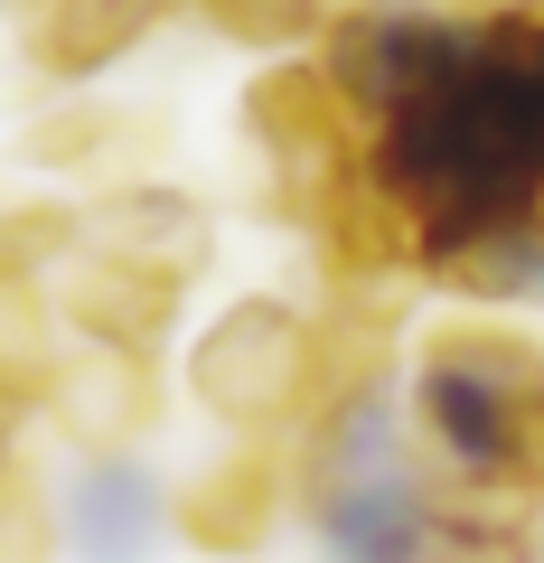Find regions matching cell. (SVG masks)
<instances>
[{
    "label": "cell",
    "instance_id": "1",
    "mask_svg": "<svg viewBox=\"0 0 544 563\" xmlns=\"http://www.w3.org/2000/svg\"><path fill=\"white\" fill-rule=\"evenodd\" d=\"M544 395V347L517 320H442L403 366V422L432 479L460 498L525 507V413Z\"/></svg>",
    "mask_w": 544,
    "mask_h": 563
},
{
    "label": "cell",
    "instance_id": "5",
    "mask_svg": "<svg viewBox=\"0 0 544 563\" xmlns=\"http://www.w3.org/2000/svg\"><path fill=\"white\" fill-rule=\"evenodd\" d=\"M47 507H57V554H76V563H151L179 536L169 479L142 451H85Z\"/></svg>",
    "mask_w": 544,
    "mask_h": 563
},
{
    "label": "cell",
    "instance_id": "16",
    "mask_svg": "<svg viewBox=\"0 0 544 563\" xmlns=\"http://www.w3.org/2000/svg\"><path fill=\"white\" fill-rule=\"evenodd\" d=\"M10 10H29V0H10Z\"/></svg>",
    "mask_w": 544,
    "mask_h": 563
},
{
    "label": "cell",
    "instance_id": "10",
    "mask_svg": "<svg viewBox=\"0 0 544 563\" xmlns=\"http://www.w3.org/2000/svg\"><path fill=\"white\" fill-rule=\"evenodd\" d=\"M179 0H29V66L57 85H85L122 66Z\"/></svg>",
    "mask_w": 544,
    "mask_h": 563
},
{
    "label": "cell",
    "instance_id": "15",
    "mask_svg": "<svg viewBox=\"0 0 544 563\" xmlns=\"http://www.w3.org/2000/svg\"><path fill=\"white\" fill-rule=\"evenodd\" d=\"M460 10H498V0H460Z\"/></svg>",
    "mask_w": 544,
    "mask_h": 563
},
{
    "label": "cell",
    "instance_id": "8",
    "mask_svg": "<svg viewBox=\"0 0 544 563\" xmlns=\"http://www.w3.org/2000/svg\"><path fill=\"white\" fill-rule=\"evenodd\" d=\"M291 507V461H273V442H235L225 461H207L188 488H169V517L207 554H254Z\"/></svg>",
    "mask_w": 544,
    "mask_h": 563
},
{
    "label": "cell",
    "instance_id": "6",
    "mask_svg": "<svg viewBox=\"0 0 544 563\" xmlns=\"http://www.w3.org/2000/svg\"><path fill=\"white\" fill-rule=\"evenodd\" d=\"M76 244L188 291L207 273V254H217V217H207V198H188V188H169V179L142 169V179H113L103 198L76 207Z\"/></svg>",
    "mask_w": 544,
    "mask_h": 563
},
{
    "label": "cell",
    "instance_id": "11",
    "mask_svg": "<svg viewBox=\"0 0 544 563\" xmlns=\"http://www.w3.org/2000/svg\"><path fill=\"white\" fill-rule=\"evenodd\" d=\"M76 254V207L57 198H0V291H38Z\"/></svg>",
    "mask_w": 544,
    "mask_h": 563
},
{
    "label": "cell",
    "instance_id": "14",
    "mask_svg": "<svg viewBox=\"0 0 544 563\" xmlns=\"http://www.w3.org/2000/svg\"><path fill=\"white\" fill-rule=\"evenodd\" d=\"M38 422H47V366L29 347H0V470H20Z\"/></svg>",
    "mask_w": 544,
    "mask_h": 563
},
{
    "label": "cell",
    "instance_id": "12",
    "mask_svg": "<svg viewBox=\"0 0 544 563\" xmlns=\"http://www.w3.org/2000/svg\"><path fill=\"white\" fill-rule=\"evenodd\" d=\"M217 38L254 47V57H310V38H320L329 0H188Z\"/></svg>",
    "mask_w": 544,
    "mask_h": 563
},
{
    "label": "cell",
    "instance_id": "17",
    "mask_svg": "<svg viewBox=\"0 0 544 563\" xmlns=\"http://www.w3.org/2000/svg\"><path fill=\"white\" fill-rule=\"evenodd\" d=\"M535 10H544V0H535Z\"/></svg>",
    "mask_w": 544,
    "mask_h": 563
},
{
    "label": "cell",
    "instance_id": "9",
    "mask_svg": "<svg viewBox=\"0 0 544 563\" xmlns=\"http://www.w3.org/2000/svg\"><path fill=\"white\" fill-rule=\"evenodd\" d=\"M160 404V357H122V347H76L47 366V413L76 432L85 451H132Z\"/></svg>",
    "mask_w": 544,
    "mask_h": 563
},
{
    "label": "cell",
    "instance_id": "7",
    "mask_svg": "<svg viewBox=\"0 0 544 563\" xmlns=\"http://www.w3.org/2000/svg\"><path fill=\"white\" fill-rule=\"evenodd\" d=\"M179 282H160V273H132V263H113V254H66L57 273H47V310H57V329L76 347H122V357H160V339H169V320H179Z\"/></svg>",
    "mask_w": 544,
    "mask_h": 563
},
{
    "label": "cell",
    "instance_id": "3",
    "mask_svg": "<svg viewBox=\"0 0 544 563\" xmlns=\"http://www.w3.org/2000/svg\"><path fill=\"white\" fill-rule=\"evenodd\" d=\"M244 132H254V161L273 169V188L301 225H320V207L366 161V122L338 103V85L310 57H263L254 95H244Z\"/></svg>",
    "mask_w": 544,
    "mask_h": 563
},
{
    "label": "cell",
    "instance_id": "4",
    "mask_svg": "<svg viewBox=\"0 0 544 563\" xmlns=\"http://www.w3.org/2000/svg\"><path fill=\"white\" fill-rule=\"evenodd\" d=\"M460 0H329L310 66L338 85V103L357 122H385L413 85H432V66L460 47Z\"/></svg>",
    "mask_w": 544,
    "mask_h": 563
},
{
    "label": "cell",
    "instance_id": "2",
    "mask_svg": "<svg viewBox=\"0 0 544 563\" xmlns=\"http://www.w3.org/2000/svg\"><path fill=\"white\" fill-rule=\"evenodd\" d=\"M310 339H320V310L282 291H244L188 339V395L235 442H291L310 413Z\"/></svg>",
    "mask_w": 544,
    "mask_h": 563
},
{
    "label": "cell",
    "instance_id": "13",
    "mask_svg": "<svg viewBox=\"0 0 544 563\" xmlns=\"http://www.w3.org/2000/svg\"><path fill=\"white\" fill-rule=\"evenodd\" d=\"M0 563H57V507L29 470H0Z\"/></svg>",
    "mask_w": 544,
    "mask_h": 563
}]
</instances>
